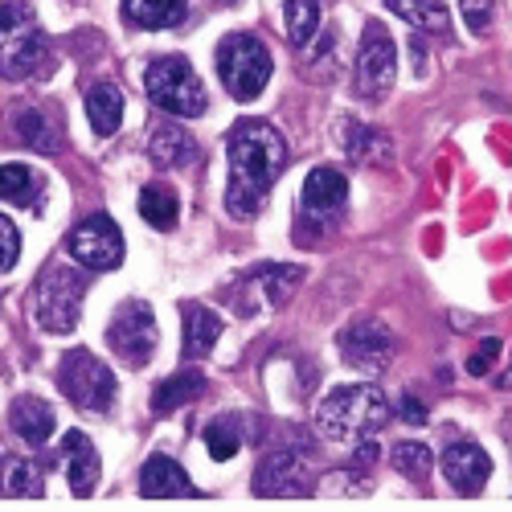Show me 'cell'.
I'll return each mask as SVG.
<instances>
[{
  "label": "cell",
  "mask_w": 512,
  "mask_h": 512,
  "mask_svg": "<svg viewBox=\"0 0 512 512\" xmlns=\"http://www.w3.org/2000/svg\"><path fill=\"white\" fill-rule=\"evenodd\" d=\"M226 156H230V189H226V213L238 222H250L254 213L263 209L271 185L279 181L283 164H287V144L263 119H242L230 140H226Z\"/></svg>",
  "instance_id": "obj_1"
},
{
  "label": "cell",
  "mask_w": 512,
  "mask_h": 512,
  "mask_svg": "<svg viewBox=\"0 0 512 512\" xmlns=\"http://www.w3.org/2000/svg\"><path fill=\"white\" fill-rule=\"evenodd\" d=\"M386 422H390V402H386V394H381L377 386H340L316 410L320 435L332 439V443L377 439V431Z\"/></svg>",
  "instance_id": "obj_2"
},
{
  "label": "cell",
  "mask_w": 512,
  "mask_h": 512,
  "mask_svg": "<svg viewBox=\"0 0 512 512\" xmlns=\"http://www.w3.org/2000/svg\"><path fill=\"white\" fill-rule=\"evenodd\" d=\"M82 295H87V275L70 263H50L33 287V316L46 332H74L82 316Z\"/></svg>",
  "instance_id": "obj_3"
},
{
  "label": "cell",
  "mask_w": 512,
  "mask_h": 512,
  "mask_svg": "<svg viewBox=\"0 0 512 512\" xmlns=\"http://www.w3.org/2000/svg\"><path fill=\"white\" fill-rule=\"evenodd\" d=\"M218 74L238 103L259 99L271 82V50L250 33H230L218 46Z\"/></svg>",
  "instance_id": "obj_4"
},
{
  "label": "cell",
  "mask_w": 512,
  "mask_h": 512,
  "mask_svg": "<svg viewBox=\"0 0 512 512\" xmlns=\"http://www.w3.org/2000/svg\"><path fill=\"white\" fill-rule=\"evenodd\" d=\"M144 87H148V99L164 111V115H177V119H197L205 115V87L201 78L193 74V66L185 58H156L144 74Z\"/></svg>",
  "instance_id": "obj_5"
},
{
  "label": "cell",
  "mask_w": 512,
  "mask_h": 512,
  "mask_svg": "<svg viewBox=\"0 0 512 512\" xmlns=\"http://www.w3.org/2000/svg\"><path fill=\"white\" fill-rule=\"evenodd\" d=\"M58 386L78 410H87V414H107L115 406V373L87 349H74V353L62 357Z\"/></svg>",
  "instance_id": "obj_6"
},
{
  "label": "cell",
  "mask_w": 512,
  "mask_h": 512,
  "mask_svg": "<svg viewBox=\"0 0 512 512\" xmlns=\"http://www.w3.org/2000/svg\"><path fill=\"white\" fill-rule=\"evenodd\" d=\"M156 340H160L156 316L144 300H127V304L115 308V316L107 324V345L119 361H127L132 369H144L156 353Z\"/></svg>",
  "instance_id": "obj_7"
},
{
  "label": "cell",
  "mask_w": 512,
  "mask_h": 512,
  "mask_svg": "<svg viewBox=\"0 0 512 512\" xmlns=\"http://www.w3.org/2000/svg\"><path fill=\"white\" fill-rule=\"evenodd\" d=\"M394 74H398L394 37L386 33L381 21H369V29L361 37V54H357V95L369 103H381L394 87Z\"/></svg>",
  "instance_id": "obj_8"
},
{
  "label": "cell",
  "mask_w": 512,
  "mask_h": 512,
  "mask_svg": "<svg viewBox=\"0 0 512 512\" xmlns=\"http://www.w3.org/2000/svg\"><path fill=\"white\" fill-rule=\"evenodd\" d=\"M66 246H70V259L87 271H115L123 263V234L107 213H91L87 222H78Z\"/></svg>",
  "instance_id": "obj_9"
},
{
  "label": "cell",
  "mask_w": 512,
  "mask_h": 512,
  "mask_svg": "<svg viewBox=\"0 0 512 512\" xmlns=\"http://www.w3.org/2000/svg\"><path fill=\"white\" fill-rule=\"evenodd\" d=\"M316 488V472L304 455L295 451H275L254 467V492L271 496V500H291V496H308Z\"/></svg>",
  "instance_id": "obj_10"
},
{
  "label": "cell",
  "mask_w": 512,
  "mask_h": 512,
  "mask_svg": "<svg viewBox=\"0 0 512 512\" xmlns=\"http://www.w3.org/2000/svg\"><path fill=\"white\" fill-rule=\"evenodd\" d=\"M345 201H349L345 173L340 168H312V177L304 181V193H300V218L304 226L324 230L328 222H336L345 213Z\"/></svg>",
  "instance_id": "obj_11"
},
{
  "label": "cell",
  "mask_w": 512,
  "mask_h": 512,
  "mask_svg": "<svg viewBox=\"0 0 512 512\" xmlns=\"http://www.w3.org/2000/svg\"><path fill=\"white\" fill-rule=\"evenodd\" d=\"M394 353V336L386 332V324L377 320H357L340 332V357L349 369H365V373H381Z\"/></svg>",
  "instance_id": "obj_12"
},
{
  "label": "cell",
  "mask_w": 512,
  "mask_h": 512,
  "mask_svg": "<svg viewBox=\"0 0 512 512\" xmlns=\"http://www.w3.org/2000/svg\"><path fill=\"white\" fill-rule=\"evenodd\" d=\"M0 37H5V41H0V74H5V78L21 82L37 66H46L50 46H46V37H41V29L33 21L9 29V33H0Z\"/></svg>",
  "instance_id": "obj_13"
},
{
  "label": "cell",
  "mask_w": 512,
  "mask_h": 512,
  "mask_svg": "<svg viewBox=\"0 0 512 512\" xmlns=\"http://www.w3.org/2000/svg\"><path fill=\"white\" fill-rule=\"evenodd\" d=\"M443 476L459 496H480L492 476V459L476 443H451L443 451Z\"/></svg>",
  "instance_id": "obj_14"
},
{
  "label": "cell",
  "mask_w": 512,
  "mask_h": 512,
  "mask_svg": "<svg viewBox=\"0 0 512 512\" xmlns=\"http://www.w3.org/2000/svg\"><path fill=\"white\" fill-rule=\"evenodd\" d=\"M140 496H148V500H164V496L189 500V496H197V484L185 476V467L177 459L152 455L144 463V472H140Z\"/></svg>",
  "instance_id": "obj_15"
},
{
  "label": "cell",
  "mask_w": 512,
  "mask_h": 512,
  "mask_svg": "<svg viewBox=\"0 0 512 512\" xmlns=\"http://www.w3.org/2000/svg\"><path fill=\"white\" fill-rule=\"evenodd\" d=\"M62 463H66V480L74 496H91L99 484V451L82 431H66L62 439Z\"/></svg>",
  "instance_id": "obj_16"
},
{
  "label": "cell",
  "mask_w": 512,
  "mask_h": 512,
  "mask_svg": "<svg viewBox=\"0 0 512 512\" xmlns=\"http://www.w3.org/2000/svg\"><path fill=\"white\" fill-rule=\"evenodd\" d=\"M181 320H185V340H181V357L185 361H201L209 357V349L218 345V336L226 332L222 316L205 308V304H185L181 308Z\"/></svg>",
  "instance_id": "obj_17"
},
{
  "label": "cell",
  "mask_w": 512,
  "mask_h": 512,
  "mask_svg": "<svg viewBox=\"0 0 512 512\" xmlns=\"http://www.w3.org/2000/svg\"><path fill=\"white\" fill-rule=\"evenodd\" d=\"M340 144H345L349 160H357V164L386 168V164L394 160V144H390V136H381L377 127L357 123V119H345V123H340Z\"/></svg>",
  "instance_id": "obj_18"
},
{
  "label": "cell",
  "mask_w": 512,
  "mask_h": 512,
  "mask_svg": "<svg viewBox=\"0 0 512 512\" xmlns=\"http://www.w3.org/2000/svg\"><path fill=\"white\" fill-rule=\"evenodd\" d=\"M9 426H13V431H17L29 447H41V443H50V435H54V406H50L46 398L25 394V398H17L13 410H9Z\"/></svg>",
  "instance_id": "obj_19"
},
{
  "label": "cell",
  "mask_w": 512,
  "mask_h": 512,
  "mask_svg": "<svg viewBox=\"0 0 512 512\" xmlns=\"http://www.w3.org/2000/svg\"><path fill=\"white\" fill-rule=\"evenodd\" d=\"M189 17V0H123V21L136 29H173Z\"/></svg>",
  "instance_id": "obj_20"
},
{
  "label": "cell",
  "mask_w": 512,
  "mask_h": 512,
  "mask_svg": "<svg viewBox=\"0 0 512 512\" xmlns=\"http://www.w3.org/2000/svg\"><path fill=\"white\" fill-rule=\"evenodd\" d=\"M300 279H304L300 267L263 263L259 271H250V275H246V287H254V291H259V300H267L271 308H279V304H287V295L300 287Z\"/></svg>",
  "instance_id": "obj_21"
},
{
  "label": "cell",
  "mask_w": 512,
  "mask_h": 512,
  "mask_svg": "<svg viewBox=\"0 0 512 512\" xmlns=\"http://www.w3.org/2000/svg\"><path fill=\"white\" fill-rule=\"evenodd\" d=\"M205 390V377L197 369H185V373H173L168 381H160V386L152 390V414L164 418V414H177L181 406H189L197 394Z\"/></svg>",
  "instance_id": "obj_22"
},
{
  "label": "cell",
  "mask_w": 512,
  "mask_h": 512,
  "mask_svg": "<svg viewBox=\"0 0 512 512\" xmlns=\"http://www.w3.org/2000/svg\"><path fill=\"white\" fill-rule=\"evenodd\" d=\"M41 492H46V480H41V472H37L29 459H13V455L0 459V496H9V500H33Z\"/></svg>",
  "instance_id": "obj_23"
},
{
  "label": "cell",
  "mask_w": 512,
  "mask_h": 512,
  "mask_svg": "<svg viewBox=\"0 0 512 512\" xmlns=\"http://www.w3.org/2000/svg\"><path fill=\"white\" fill-rule=\"evenodd\" d=\"M140 213L144 222L156 226V230H173L177 226V213H181V201H177V189L164 185V181H152L140 189Z\"/></svg>",
  "instance_id": "obj_24"
},
{
  "label": "cell",
  "mask_w": 512,
  "mask_h": 512,
  "mask_svg": "<svg viewBox=\"0 0 512 512\" xmlns=\"http://www.w3.org/2000/svg\"><path fill=\"white\" fill-rule=\"evenodd\" d=\"M17 140L25 148H37V152H58L62 148V127L41 107H29V111L17 115Z\"/></svg>",
  "instance_id": "obj_25"
},
{
  "label": "cell",
  "mask_w": 512,
  "mask_h": 512,
  "mask_svg": "<svg viewBox=\"0 0 512 512\" xmlns=\"http://www.w3.org/2000/svg\"><path fill=\"white\" fill-rule=\"evenodd\" d=\"M148 156L160 164V168H177V164H189L197 156V144L181 132L173 123H160L152 132V144H148Z\"/></svg>",
  "instance_id": "obj_26"
},
{
  "label": "cell",
  "mask_w": 512,
  "mask_h": 512,
  "mask_svg": "<svg viewBox=\"0 0 512 512\" xmlns=\"http://www.w3.org/2000/svg\"><path fill=\"white\" fill-rule=\"evenodd\" d=\"M390 13L410 21L414 29H426V33H451V13L439 0H386Z\"/></svg>",
  "instance_id": "obj_27"
},
{
  "label": "cell",
  "mask_w": 512,
  "mask_h": 512,
  "mask_svg": "<svg viewBox=\"0 0 512 512\" xmlns=\"http://www.w3.org/2000/svg\"><path fill=\"white\" fill-rule=\"evenodd\" d=\"M87 115H91V127L99 136H115L119 123H123V95L111 82H99V87L87 95Z\"/></svg>",
  "instance_id": "obj_28"
},
{
  "label": "cell",
  "mask_w": 512,
  "mask_h": 512,
  "mask_svg": "<svg viewBox=\"0 0 512 512\" xmlns=\"http://www.w3.org/2000/svg\"><path fill=\"white\" fill-rule=\"evenodd\" d=\"M390 459H394V467L410 484H426V480H431V472H435V455H431V447H426V443H394Z\"/></svg>",
  "instance_id": "obj_29"
},
{
  "label": "cell",
  "mask_w": 512,
  "mask_h": 512,
  "mask_svg": "<svg viewBox=\"0 0 512 512\" xmlns=\"http://www.w3.org/2000/svg\"><path fill=\"white\" fill-rule=\"evenodd\" d=\"M320 5L324 0H287V37H291V46H308V41L316 37L320 29Z\"/></svg>",
  "instance_id": "obj_30"
},
{
  "label": "cell",
  "mask_w": 512,
  "mask_h": 512,
  "mask_svg": "<svg viewBox=\"0 0 512 512\" xmlns=\"http://www.w3.org/2000/svg\"><path fill=\"white\" fill-rule=\"evenodd\" d=\"M205 447H209V455L213 459H230V455H238V447H242V435H238V418H213L209 426H205Z\"/></svg>",
  "instance_id": "obj_31"
},
{
  "label": "cell",
  "mask_w": 512,
  "mask_h": 512,
  "mask_svg": "<svg viewBox=\"0 0 512 512\" xmlns=\"http://www.w3.org/2000/svg\"><path fill=\"white\" fill-rule=\"evenodd\" d=\"M37 181L25 164H5L0 168V201H13V205H33Z\"/></svg>",
  "instance_id": "obj_32"
},
{
  "label": "cell",
  "mask_w": 512,
  "mask_h": 512,
  "mask_svg": "<svg viewBox=\"0 0 512 512\" xmlns=\"http://www.w3.org/2000/svg\"><path fill=\"white\" fill-rule=\"evenodd\" d=\"M459 13H463V21L472 33H484L496 17V0H459Z\"/></svg>",
  "instance_id": "obj_33"
},
{
  "label": "cell",
  "mask_w": 512,
  "mask_h": 512,
  "mask_svg": "<svg viewBox=\"0 0 512 512\" xmlns=\"http://www.w3.org/2000/svg\"><path fill=\"white\" fill-rule=\"evenodd\" d=\"M21 259V238H17V226L9 218H0V275L13 271Z\"/></svg>",
  "instance_id": "obj_34"
},
{
  "label": "cell",
  "mask_w": 512,
  "mask_h": 512,
  "mask_svg": "<svg viewBox=\"0 0 512 512\" xmlns=\"http://www.w3.org/2000/svg\"><path fill=\"white\" fill-rule=\"evenodd\" d=\"M500 357V340L496 336H488V340H480V349L472 353V357H467V373H472V377H484L488 369H492V361Z\"/></svg>",
  "instance_id": "obj_35"
},
{
  "label": "cell",
  "mask_w": 512,
  "mask_h": 512,
  "mask_svg": "<svg viewBox=\"0 0 512 512\" xmlns=\"http://www.w3.org/2000/svg\"><path fill=\"white\" fill-rule=\"evenodd\" d=\"M25 21H33V13L21 5V0H5V5H0V33H9V29L25 25Z\"/></svg>",
  "instance_id": "obj_36"
},
{
  "label": "cell",
  "mask_w": 512,
  "mask_h": 512,
  "mask_svg": "<svg viewBox=\"0 0 512 512\" xmlns=\"http://www.w3.org/2000/svg\"><path fill=\"white\" fill-rule=\"evenodd\" d=\"M402 418H410V422H426V406H418V398L406 394V398H402Z\"/></svg>",
  "instance_id": "obj_37"
},
{
  "label": "cell",
  "mask_w": 512,
  "mask_h": 512,
  "mask_svg": "<svg viewBox=\"0 0 512 512\" xmlns=\"http://www.w3.org/2000/svg\"><path fill=\"white\" fill-rule=\"evenodd\" d=\"M218 5H226V0H218Z\"/></svg>",
  "instance_id": "obj_38"
}]
</instances>
